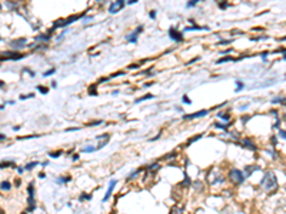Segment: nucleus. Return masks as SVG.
<instances>
[{
	"mask_svg": "<svg viewBox=\"0 0 286 214\" xmlns=\"http://www.w3.org/2000/svg\"><path fill=\"white\" fill-rule=\"evenodd\" d=\"M260 184H266V190H270V188H275V187L277 186V180H276V177L273 176V173H267V174L262 178Z\"/></svg>",
	"mask_w": 286,
	"mask_h": 214,
	"instance_id": "obj_1",
	"label": "nucleus"
},
{
	"mask_svg": "<svg viewBox=\"0 0 286 214\" xmlns=\"http://www.w3.org/2000/svg\"><path fill=\"white\" fill-rule=\"evenodd\" d=\"M123 7H125V0H116V2H113V3L110 5V7H109V13L115 15V13L120 12Z\"/></svg>",
	"mask_w": 286,
	"mask_h": 214,
	"instance_id": "obj_2",
	"label": "nucleus"
},
{
	"mask_svg": "<svg viewBox=\"0 0 286 214\" xmlns=\"http://www.w3.org/2000/svg\"><path fill=\"white\" fill-rule=\"evenodd\" d=\"M230 178H232L233 181H236V183H243V181H245L243 173H242L240 170H236V168H233V170L230 171Z\"/></svg>",
	"mask_w": 286,
	"mask_h": 214,
	"instance_id": "obj_3",
	"label": "nucleus"
},
{
	"mask_svg": "<svg viewBox=\"0 0 286 214\" xmlns=\"http://www.w3.org/2000/svg\"><path fill=\"white\" fill-rule=\"evenodd\" d=\"M27 191H29V204H30L29 211H33L36 208V205H35V188H33V183L27 187Z\"/></svg>",
	"mask_w": 286,
	"mask_h": 214,
	"instance_id": "obj_4",
	"label": "nucleus"
},
{
	"mask_svg": "<svg viewBox=\"0 0 286 214\" xmlns=\"http://www.w3.org/2000/svg\"><path fill=\"white\" fill-rule=\"evenodd\" d=\"M208 113H209V110H202V112H198V113H193V114H184L183 120H193V119H198V117H203Z\"/></svg>",
	"mask_w": 286,
	"mask_h": 214,
	"instance_id": "obj_5",
	"label": "nucleus"
},
{
	"mask_svg": "<svg viewBox=\"0 0 286 214\" xmlns=\"http://www.w3.org/2000/svg\"><path fill=\"white\" fill-rule=\"evenodd\" d=\"M142 32H143V26H139V27L127 37V42H129V43H136V42H137V36H139Z\"/></svg>",
	"mask_w": 286,
	"mask_h": 214,
	"instance_id": "obj_6",
	"label": "nucleus"
},
{
	"mask_svg": "<svg viewBox=\"0 0 286 214\" xmlns=\"http://www.w3.org/2000/svg\"><path fill=\"white\" fill-rule=\"evenodd\" d=\"M169 37L172 39V40H175V42H182L183 40V36H182V33H179L177 30H175L173 27L172 29H169Z\"/></svg>",
	"mask_w": 286,
	"mask_h": 214,
	"instance_id": "obj_7",
	"label": "nucleus"
},
{
	"mask_svg": "<svg viewBox=\"0 0 286 214\" xmlns=\"http://www.w3.org/2000/svg\"><path fill=\"white\" fill-rule=\"evenodd\" d=\"M115 186H116V180H112V181H110V186H109V188H107V191H106V194H105V197H103V203H106V201L109 200V197H110L112 193H113Z\"/></svg>",
	"mask_w": 286,
	"mask_h": 214,
	"instance_id": "obj_8",
	"label": "nucleus"
},
{
	"mask_svg": "<svg viewBox=\"0 0 286 214\" xmlns=\"http://www.w3.org/2000/svg\"><path fill=\"white\" fill-rule=\"evenodd\" d=\"M10 44H12V47H15V49H22V47H25V46H26V39H19V40H15V42H12Z\"/></svg>",
	"mask_w": 286,
	"mask_h": 214,
	"instance_id": "obj_9",
	"label": "nucleus"
},
{
	"mask_svg": "<svg viewBox=\"0 0 286 214\" xmlns=\"http://www.w3.org/2000/svg\"><path fill=\"white\" fill-rule=\"evenodd\" d=\"M243 146H245V147H248V149H250L252 151H255V150L257 149V146H255V144H253V143H252L249 139H246V140L243 141Z\"/></svg>",
	"mask_w": 286,
	"mask_h": 214,
	"instance_id": "obj_10",
	"label": "nucleus"
},
{
	"mask_svg": "<svg viewBox=\"0 0 286 214\" xmlns=\"http://www.w3.org/2000/svg\"><path fill=\"white\" fill-rule=\"evenodd\" d=\"M186 32H196V30H208V27H199V26H192V27H186Z\"/></svg>",
	"mask_w": 286,
	"mask_h": 214,
	"instance_id": "obj_11",
	"label": "nucleus"
},
{
	"mask_svg": "<svg viewBox=\"0 0 286 214\" xmlns=\"http://www.w3.org/2000/svg\"><path fill=\"white\" fill-rule=\"evenodd\" d=\"M199 2H202V0H189L187 5H186V7H187V9H192V7H195Z\"/></svg>",
	"mask_w": 286,
	"mask_h": 214,
	"instance_id": "obj_12",
	"label": "nucleus"
},
{
	"mask_svg": "<svg viewBox=\"0 0 286 214\" xmlns=\"http://www.w3.org/2000/svg\"><path fill=\"white\" fill-rule=\"evenodd\" d=\"M150 98H153V94H146V96H143V97H140V98H137L136 100V103H142V101H146V100H150Z\"/></svg>",
	"mask_w": 286,
	"mask_h": 214,
	"instance_id": "obj_13",
	"label": "nucleus"
},
{
	"mask_svg": "<svg viewBox=\"0 0 286 214\" xmlns=\"http://www.w3.org/2000/svg\"><path fill=\"white\" fill-rule=\"evenodd\" d=\"M10 187H12V184L9 181H2L0 183V188L2 190H10Z\"/></svg>",
	"mask_w": 286,
	"mask_h": 214,
	"instance_id": "obj_14",
	"label": "nucleus"
},
{
	"mask_svg": "<svg viewBox=\"0 0 286 214\" xmlns=\"http://www.w3.org/2000/svg\"><path fill=\"white\" fill-rule=\"evenodd\" d=\"M202 136H203V134H198V136L192 137V139H190V140H187V144H186V146H190V144H192V143H195L196 140H199V139H200Z\"/></svg>",
	"mask_w": 286,
	"mask_h": 214,
	"instance_id": "obj_15",
	"label": "nucleus"
},
{
	"mask_svg": "<svg viewBox=\"0 0 286 214\" xmlns=\"http://www.w3.org/2000/svg\"><path fill=\"white\" fill-rule=\"evenodd\" d=\"M232 60H235L233 57H222V59H219L216 63L218 64H220V63H225V61H232Z\"/></svg>",
	"mask_w": 286,
	"mask_h": 214,
	"instance_id": "obj_16",
	"label": "nucleus"
},
{
	"mask_svg": "<svg viewBox=\"0 0 286 214\" xmlns=\"http://www.w3.org/2000/svg\"><path fill=\"white\" fill-rule=\"evenodd\" d=\"M37 164H39L37 161H33V163H29V164H26V167H25V168H26V170H32V168H35Z\"/></svg>",
	"mask_w": 286,
	"mask_h": 214,
	"instance_id": "obj_17",
	"label": "nucleus"
},
{
	"mask_svg": "<svg viewBox=\"0 0 286 214\" xmlns=\"http://www.w3.org/2000/svg\"><path fill=\"white\" fill-rule=\"evenodd\" d=\"M82 151H83V153H92V151H96V149L92 147V146H89V147H84Z\"/></svg>",
	"mask_w": 286,
	"mask_h": 214,
	"instance_id": "obj_18",
	"label": "nucleus"
},
{
	"mask_svg": "<svg viewBox=\"0 0 286 214\" xmlns=\"http://www.w3.org/2000/svg\"><path fill=\"white\" fill-rule=\"evenodd\" d=\"M54 71H56L54 69H49L47 71H44V73H43V77H49V76H52V74H53Z\"/></svg>",
	"mask_w": 286,
	"mask_h": 214,
	"instance_id": "obj_19",
	"label": "nucleus"
},
{
	"mask_svg": "<svg viewBox=\"0 0 286 214\" xmlns=\"http://www.w3.org/2000/svg\"><path fill=\"white\" fill-rule=\"evenodd\" d=\"M236 86H238V87H236V91H240V90L245 87V84H243L240 80H238V81H236Z\"/></svg>",
	"mask_w": 286,
	"mask_h": 214,
	"instance_id": "obj_20",
	"label": "nucleus"
},
{
	"mask_svg": "<svg viewBox=\"0 0 286 214\" xmlns=\"http://www.w3.org/2000/svg\"><path fill=\"white\" fill-rule=\"evenodd\" d=\"M84 198H86V200H90V198H92V196H90V194H86V193H83V194L79 197V200H80V201H83Z\"/></svg>",
	"mask_w": 286,
	"mask_h": 214,
	"instance_id": "obj_21",
	"label": "nucleus"
},
{
	"mask_svg": "<svg viewBox=\"0 0 286 214\" xmlns=\"http://www.w3.org/2000/svg\"><path fill=\"white\" fill-rule=\"evenodd\" d=\"M182 101H183L184 104H192V100H190V98H189V97H187L186 94H184V96L182 97Z\"/></svg>",
	"mask_w": 286,
	"mask_h": 214,
	"instance_id": "obj_22",
	"label": "nucleus"
},
{
	"mask_svg": "<svg viewBox=\"0 0 286 214\" xmlns=\"http://www.w3.org/2000/svg\"><path fill=\"white\" fill-rule=\"evenodd\" d=\"M50 39V33L49 34H44V36H37L36 40H49Z\"/></svg>",
	"mask_w": 286,
	"mask_h": 214,
	"instance_id": "obj_23",
	"label": "nucleus"
},
{
	"mask_svg": "<svg viewBox=\"0 0 286 214\" xmlns=\"http://www.w3.org/2000/svg\"><path fill=\"white\" fill-rule=\"evenodd\" d=\"M37 90H39V91H40L42 94H46V93L49 91V90H47V89H46L44 86H37Z\"/></svg>",
	"mask_w": 286,
	"mask_h": 214,
	"instance_id": "obj_24",
	"label": "nucleus"
},
{
	"mask_svg": "<svg viewBox=\"0 0 286 214\" xmlns=\"http://www.w3.org/2000/svg\"><path fill=\"white\" fill-rule=\"evenodd\" d=\"M94 87H96V86H90V90H89V94H92V96H96V94H98V91H96V90H94Z\"/></svg>",
	"mask_w": 286,
	"mask_h": 214,
	"instance_id": "obj_25",
	"label": "nucleus"
},
{
	"mask_svg": "<svg viewBox=\"0 0 286 214\" xmlns=\"http://www.w3.org/2000/svg\"><path fill=\"white\" fill-rule=\"evenodd\" d=\"M60 154H62V151H56V153H50L49 156H50L52 159H57V157H59Z\"/></svg>",
	"mask_w": 286,
	"mask_h": 214,
	"instance_id": "obj_26",
	"label": "nucleus"
},
{
	"mask_svg": "<svg viewBox=\"0 0 286 214\" xmlns=\"http://www.w3.org/2000/svg\"><path fill=\"white\" fill-rule=\"evenodd\" d=\"M219 117L223 120H229V114H226V113H219Z\"/></svg>",
	"mask_w": 286,
	"mask_h": 214,
	"instance_id": "obj_27",
	"label": "nucleus"
},
{
	"mask_svg": "<svg viewBox=\"0 0 286 214\" xmlns=\"http://www.w3.org/2000/svg\"><path fill=\"white\" fill-rule=\"evenodd\" d=\"M218 129H223V130H228V124H219V123H216L215 124Z\"/></svg>",
	"mask_w": 286,
	"mask_h": 214,
	"instance_id": "obj_28",
	"label": "nucleus"
},
{
	"mask_svg": "<svg viewBox=\"0 0 286 214\" xmlns=\"http://www.w3.org/2000/svg\"><path fill=\"white\" fill-rule=\"evenodd\" d=\"M70 180V177H60L59 180H57V183H66V181H69Z\"/></svg>",
	"mask_w": 286,
	"mask_h": 214,
	"instance_id": "obj_29",
	"label": "nucleus"
},
{
	"mask_svg": "<svg viewBox=\"0 0 286 214\" xmlns=\"http://www.w3.org/2000/svg\"><path fill=\"white\" fill-rule=\"evenodd\" d=\"M149 16H150V19H153V20H155V17H156V12H155V10H150Z\"/></svg>",
	"mask_w": 286,
	"mask_h": 214,
	"instance_id": "obj_30",
	"label": "nucleus"
},
{
	"mask_svg": "<svg viewBox=\"0 0 286 214\" xmlns=\"http://www.w3.org/2000/svg\"><path fill=\"white\" fill-rule=\"evenodd\" d=\"M139 67H140V64H130V66H129L130 70H133V69H139Z\"/></svg>",
	"mask_w": 286,
	"mask_h": 214,
	"instance_id": "obj_31",
	"label": "nucleus"
},
{
	"mask_svg": "<svg viewBox=\"0 0 286 214\" xmlns=\"http://www.w3.org/2000/svg\"><path fill=\"white\" fill-rule=\"evenodd\" d=\"M33 96H35V94H29V96H20V100H26V98H29V97L32 98Z\"/></svg>",
	"mask_w": 286,
	"mask_h": 214,
	"instance_id": "obj_32",
	"label": "nucleus"
},
{
	"mask_svg": "<svg viewBox=\"0 0 286 214\" xmlns=\"http://www.w3.org/2000/svg\"><path fill=\"white\" fill-rule=\"evenodd\" d=\"M232 42L230 40H222V42H219V44H230Z\"/></svg>",
	"mask_w": 286,
	"mask_h": 214,
	"instance_id": "obj_33",
	"label": "nucleus"
},
{
	"mask_svg": "<svg viewBox=\"0 0 286 214\" xmlns=\"http://www.w3.org/2000/svg\"><path fill=\"white\" fill-rule=\"evenodd\" d=\"M173 157H175V154H173V153H170V154L165 156V159H166V160H169V159H173Z\"/></svg>",
	"mask_w": 286,
	"mask_h": 214,
	"instance_id": "obj_34",
	"label": "nucleus"
},
{
	"mask_svg": "<svg viewBox=\"0 0 286 214\" xmlns=\"http://www.w3.org/2000/svg\"><path fill=\"white\" fill-rule=\"evenodd\" d=\"M273 103H283V98H280V100H279V98H275Z\"/></svg>",
	"mask_w": 286,
	"mask_h": 214,
	"instance_id": "obj_35",
	"label": "nucleus"
},
{
	"mask_svg": "<svg viewBox=\"0 0 286 214\" xmlns=\"http://www.w3.org/2000/svg\"><path fill=\"white\" fill-rule=\"evenodd\" d=\"M72 159H73V161H77V160H79V154H74Z\"/></svg>",
	"mask_w": 286,
	"mask_h": 214,
	"instance_id": "obj_36",
	"label": "nucleus"
},
{
	"mask_svg": "<svg viewBox=\"0 0 286 214\" xmlns=\"http://www.w3.org/2000/svg\"><path fill=\"white\" fill-rule=\"evenodd\" d=\"M129 5H133V3H137V0H127Z\"/></svg>",
	"mask_w": 286,
	"mask_h": 214,
	"instance_id": "obj_37",
	"label": "nucleus"
},
{
	"mask_svg": "<svg viewBox=\"0 0 286 214\" xmlns=\"http://www.w3.org/2000/svg\"><path fill=\"white\" fill-rule=\"evenodd\" d=\"M226 6H228L226 3H220V9H226Z\"/></svg>",
	"mask_w": 286,
	"mask_h": 214,
	"instance_id": "obj_38",
	"label": "nucleus"
},
{
	"mask_svg": "<svg viewBox=\"0 0 286 214\" xmlns=\"http://www.w3.org/2000/svg\"><path fill=\"white\" fill-rule=\"evenodd\" d=\"M279 133H280V137H282V139H283V140H285V131H283V130H282V131H279Z\"/></svg>",
	"mask_w": 286,
	"mask_h": 214,
	"instance_id": "obj_39",
	"label": "nucleus"
},
{
	"mask_svg": "<svg viewBox=\"0 0 286 214\" xmlns=\"http://www.w3.org/2000/svg\"><path fill=\"white\" fill-rule=\"evenodd\" d=\"M0 140H6V136L5 134H0Z\"/></svg>",
	"mask_w": 286,
	"mask_h": 214,
	"instance_id": "obj_40",
	"label": "nucleus"
},
{
	"mask_svg": "<svg viewBox=\"0 0 286 214\" xmlns=\"http://www.w3.org/2000/svg\"><path fill=\"white\" fill-rule=\"evenodd\" d=\"M3 86H5V83H3V81H0V87H3Z\"/></svg>",
	"mask_w": 286,
	"mask_h": 214,
	"instance_id": "obj_41",
	"label": "nucleus"
},
{
	"mask_svg": "<svg viewBox=\"0 0 286 214\" xmlns=\"http://www.w3.org/2000/svg\"><path fill=\"white\" fill-rule=\"evenodd\" d=\"M0 9H2V5H0Z\"/></svg>",
	"mask_w": 286,
	"mask_h": 214,
	"instance_id": "obj_42",
	"label": "nucleus"
},
{
	"mask_svg": "<svg viewBox=\"0 0 286 214\" xmlns=\"http://www.w3.org/2000/svg\"><path fill=\"white\" fill-rule=\"evenodd\" d=\"M0 40H2V37H0Z\"/></svg>",
	"mask_w": 286,
	"mask_h": 214,
	"instance_id": "obj_43",
	"label": "nucleus"
}]
</instances>
